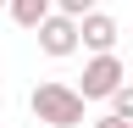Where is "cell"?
Instances as JSON below:
<instances>
[{"instance_id": "52a82bcc", "label": "cell", "mask_w": 133, "mask_h": 128, "mask_svg": "<svg viewBox=\"0 0 133 128\" xmlns=\"http://www.w3.org/2000/svg\"><path fill=\"white\" fill-rule=\"evenodd\" d=\"M100 0H56V11H66V17H83V11H94Z\"/></svg>"}, {"instance_id": "277c9868", "label": "cell", "mask_w": 133, "mask_h": 128, "mask_svg": "<svg viewBox=\"0 0 133 128\" xmlns=\"http://www.w3.org/2000/svg\"><path fill=\"white\" fill-rule=\"evenodd\" d=\"M116 39H122V28H116V17H105V11H83L78 17V50H116Z\"/></svg>"}, {"instance_id": "3957f363", "label": "cell", "mask_w": 133, "mask_h": 128, "mask_svg": "<svg viewBox=\"0 0 133 128\" xmlns=\"http://www.w3.org/2000/svg\"><path fill=\"white\" fill-rule=\"evenodd\" d=\"M33 34H39V50L50 61L78 56V17H66V11H44V17L33 22Z\"/></svg>"}, {"instance_id": "30bf717a", "label": "cell", "mask_w": 133, "mask_h": 128, "mask_svg": "<svg viewBox=\"0 0 133 128\" xmlns=\"http://www.w3.org/2000/svg\"><path fill=\"white\" fill-rule=\"evenodd\" d=\"M128 128H133V123H128Z\"/></svg>"}, {"instance_id": "9c48e42d", "label": "cell", "mask_w": 133, "mask_h": 128, "mask_svg": "<svg viewBox=\"0 0 133 128\" xmlns=\"http://www.w3.org/2000/svg\"><path fill=\"white\" fill-rule=\"evenodd\" d=\"M0 6H6V0H0Z\"/></svg>"}, {"instance_id": "8992f818", "label": "cell", "mask_w": 133, "mask_h": 128, "mask_svg": "<svg viewBox=\"0 0 133 128\" xmlns=\"http://www.w3.org/2000/svg\"><path fill=\"white\" fill-rule=\"evenodd\" d=\"M105 106L116 111V117H128V123H133V84H128V78H122V84L105 95Z\"/></svg>"}, {"instance_id": "5b68a950", "label": "cell", "mask_w": 133, "mask_h": 128, "mask_svg": "<svg viewBox=\"0 0 133 128\" xmlns=\"http://www.w3.org/2000/svg\"><path fill=\"white\" fill-rule=\"evenodd\" d=\"M6 11H11V17L22 22V28H33V22L44 17V11H56V0H6Z\"/></svg>"}, {"instance_id": "ba28073f", "label": "cell", "mask_w": 133, "mask_h": 128, "mask_svg": "<svg viewBox=\"0 0 133 128\" xmlns=\"http://www.w3.org/2000/svg\"><path fill=\"white\" fill-rule=\"evenodd\" d=\"M94 128H128V117H116V111H105V117H94Z\"/></svg>"}, {"instance_id": "6da1fadb", "label": "cell", "mask_w": 133, "mask_h": 128, "mask_svg": "<svg viewBox=\"0 0 133 128\" xmlns=\"http://www.w3.org/2000/svg\"><path fill=\"white\" fill-rule=\"evenodd\" d=\"M83 106L89 100H83L72 84H61V78H44V84H33V95H28V111L44 128H78L83 123Z\"/></svg>"}, {"instance_id": "7a4b0ae2", "label": "cell", "mask_w": 133, "mask_h": 128, "mask_svg": "<svg viewBox=\"0 0 133 128\" xmlns=\"http://www.w3.org/2000/svg\"><path fill=\"white\" fill-rule=\"evenodd\" d=\"M122 78H128V67L116 61V50H94L89 61H83V84H78V95H83V100H105Z\"/></svg>"}]
</instances>
